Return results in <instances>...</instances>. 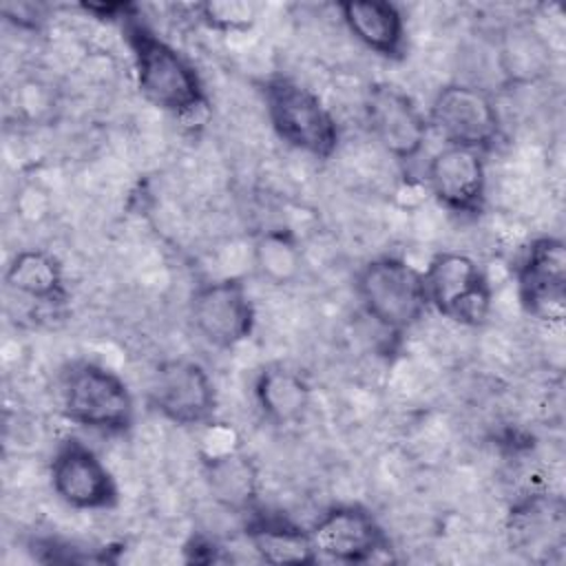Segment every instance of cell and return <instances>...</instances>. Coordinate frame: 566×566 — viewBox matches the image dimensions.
Segmentation results:
<instances>
[{"label": "cell", "instance_id": "1", "mask_svg": "<svg viewBox=\"0 0 566 566\" xmlns=\"http://www.w3.org/2000/svg\"><path fill=\"white\" fill-rule=\"evenodd\" d=\"M119 27L142 97L177 122L203 119L210 111V97L197 66L146 24L139 13L126 18Z\"/></svg>", "mask_w": 566, "mask_h": 566}, {"label": "cell", "instance_id": "2", "mask_svg": "<svg viewBox=\"0 0 566 566\" xmlns=\"http://www.w3.org/2000/svg\"><path fill=\"white\" fill-rule=\"evenodd\" d=\"M60 413L88 431L124 436L135 424V396L128 382L95 360H71L57 378Z\"/></svg>", "mask_w": 566, "mask_h": 566}, {"label": "cell", "instance_id": "3", "mask_svg": "<svg viewBox=\"0 0 566 566\" xmlns=\"http://www.w3.org/2000/svg\"><path fill=\"white\" fill-rule=\"evenodd\" d=\"M259 95L272 133L292 150L327 161L338 144L340 128L329 106L294 77L274 73L259 82Z\"/></svg>", "mask_w": 566, "mask_h": 566}, {"label": "cell", "instance_id": "4", "mask_svg": "<svg viewBox=\"0 0 566 566\" xmlns=\"http://www.w3.org/2000/svg\"><path fill=\"white\" fill-rule=\"evenodd\" d=\"M354 294L367 318L391 334L411 329L429 312L422 270L394 254L365 261L354 276Z\"/></svg>", "mask_w": 566, "mask_h": 566}, {"label": "cell", "instance_id": "5", "mask_svg": "<svg viewBox=\"0 0 566 566\" xmlns=\"http://www.w3.org/2000/svg\"><path fill=\"white\" fill-rule=\"evenodd\" d=\"M422 279L429 310L464 327L486 323L493 305V285L473 256L455 250L436 252L422 270Z\"/></svg>", "mask_w": 566, "mask_h": 566}, {"label": "cell", "instance_id": "6", "mask_svg": "<svg viewBox=\"0 0 566 566\" xmlns=\"http://www.w3.org/2000/svg\"><path fill=\"white\" fill-rule=\"evenodd\" d=\"M429 130L444 146H462L489 153L502 139V115L491 97L478 84L449 82L436 91L427 108Z\"/></svg>", "mask_w": 566, "mask_h": 566}, {"label": "cell", "instance_id": "7", "mask_svg": "<svg viewBox=\"0 0 566 566\" xmlns=\"http://www.w3.org/2000/svg\"><path fill=\"white\" fill-rule=\"evenodd\" d=\"M148 405L170 424L203 427L217 416L219 391L199 360L168 358L150 371Z\"/></svg>", "mask_w": 566, "mask_h": 566}, {"label": "cell", "instance_id": "8", "mask_svg": "<svg viewBox=\"0 0 566 566\" xmlns=\"http://www.w3.org/2000/svg\"><path fill=\"white\" fill-rule=\"evenodd\" d=\"M49 484L55 497L75 511H111L119 504L113 471L80 438H64L49 460Z\"/></svg>", "mask_w": 566, "mask_h": 566}, {"label": "cell", "instance_id": "9", "mask_svg": "<svg viewBox=\"0 0 566 566\" xmlns=\"http://www.w3.org/2000/svg\"><path fill=\"white\" fill-rule=\"evenodd\" d=\"M192 329L217 349H234L256 327V307L245 283L237 276L197 285L188 301Z\"/></svg>", "mask_w": 566, "mask_h": 566}, {"label": "cell", "instance_id": "10", "mask_svg": "<svg viewBox=\"0 0 566 566\" xmlns=\"http://www.w3.org/2000/svg\"><path fill=\"white\" fill-rule=\"evenodd\" d=\"M365 124L376 144L398 164L416 161L429 142L427 113L396 84L374 82L363 99Z\"/></svg>", "mask_w": 566, "mask_h": 566}, {"label": "cell", "instance_id": "11", "mask_svg": "<svg viewBox=\"0 0 566 566\" xmlns=\"http://www.w3.org/2000/svg\"><path fill=\"white\" fill-rule=\"evenodd\" d=\"M520 307L535 321L562 325L566 318V245L559 237H535L515 263Z\"/></svg>", "mask_w": 566, "mask_h": 566}, {"label": "cell", "instance_id": "12", "mask_svg": "<svg viewBox=\"0 0 566 566\" xmlns=\"http://www.w3.org/2000/svg\"><path fill=\"white\" fill-rule=\"evenodd\" d=\"M307 533L318 559L367 564L391 548L385 526L363 504L329 506L314 520Z\"/></svg>", "mask_w": 566, "mask_h": 566}, {"label": "cell", "instance_id": "13", "mask_svg": "<svg viewBox=\"0 0 566 566\" xmlns=\"http://www.w3.org/2000/svg\"><path fill=\"white\" fill-rule=\"evenodd\" d=\"M424 184L431 197L451 214L480 217L486 208V161L484 153L442 146L424 166Z\"/></svg>", "mask_w": 566, "mask_h": 566}, {"label": "cell", "instance_id": "14", "mask_svg": "<svg viewBox=\"0 0 566 566\" xmlns=\"http://www.w3.org/2000/svg\"><path fill=\"white\" fill-rule=\"evenodd\" d=\"M336 9L349 35L367 51L389 62L407 57V22L398 4L387 0H345Z\"/></svg>", "mask_w": 566, "mask_h": 566}, {"label": "cell", "instance_id": "15", "mask_svg": "<svg viewBox=\"0 0 566 566\" xmlns=\"http://www.w3.org/2000/svg\"><path fill=\"white\" fill-rule=\"evenodd\" d=\"M201 475L217 506L234 515L259 509L261 471L254 458L241 449H223L201 458Z\"/></svg>", "mask_w": 566, "mask_h": 566}, {"label": "cell", "instance_id": "16", "mask_svg": "<svg viewBox=\"0 0 566 566\" xmlns=\"http://www.w3.org/2000/svg\"><path fill=\"white\" fill-rule=\"evenodd\" d=\"M495 62L506 86H533L551 77L555 55L551 42L537 27L513 22L500 31Z\"/></svg>", "mask_w": 566, "mask_h": 566}, {"label": "cell", "instance_id": "17", "mask_svg": "<svg viewBox=\"0 0 566 566\" xmlns=\"http://www.w3.org/2000/svg\"><path fill=\"white\" fill-rule=\"evenodd\" d=\"M252 398L263 420L287 427L305 418L312 405V385L298 369L285 363H268L254 376Z\"/></svg>", "mask_w": 566, "mask_h": 566}, {"label": "cell", "instance_id": "18", "mask_svg": "<svg viewBox=\"0 0 566 566\" xmlns=\"http://www.w3.org/2000/svg\"><path fill=\"white\" fill-rule=\"evenodd\" d=\"M245 539L254 555L265 564H316L318 555L310 542L307 528L283 515L254 509L245 515Z\"/></svg>", "mask_w": 566, "mask_h": 566}, {"label": "cell", "instance_id": "19", "mask_svg": "<svg viewBox=\"0 0 566 566\" xmlns=\"http://www.w3.org/2000/svg\"><path fill=\"white\" fill-rule=\"evenodd\" d=\"M4 285L13 294L42 305H62L69 298L62 261L42 248L18 250L4 268Z\"/></svg>", "mask_w": 566, "mask_h": 566}, {"label": "cell", "instance_id": "20", "mask_svg": "<svg viewBox=\"0 0 566 566\" xmlns=\"http://www.w3.org/2000/svg\"><path fill=\"white\" fill-rule=\"evenodd\" d=\"M252 263L270 285H292L305 265L303 245L290 228H268L252 243Z\"/></svg>", "mask_w": 566, "mask_h": 566}, {"label": "cell", "instance_id": "21", "mask_svg": "<svg viewBox=\"0 0 566 566\" xmlns=\"http://www.w3.org/2000/svg\"><path fill=\"white\" fill-rule=\"evenodd\" d=\"M197 20L210 31L219 33H245L259 20V4L248 0H206L192 7Z\"/></svg>", "mask_w": 566, "mask_h": 566}]
</instances>
